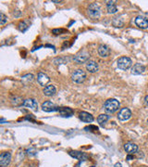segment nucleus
I'll return each mask as SVG.
<instances>
[{"instance_id":"1","label":"nucleus","mask_w":148,"mask_h":167,"mask_svg":"<svg viewBox=\"0 0 148 167\" xmlns=\"http://www.w3.org/2000/svg\"><path fill=\"white\" fill-rule=\"evenodd\" d=\"M120 108V102L116 99H109L104 104V110L107 114H112Z\"/></svg>"},{"instance_id":"2","label":"nucleus","mask_w":148,"mask_h":167,"mask_svg":"<svg viewBox=\"0 0 148 167\" xmlns=\"http://www.w3.org/2000/svg\"><path fill=\"white\" fill-rule=\"evenodd\" d=\"M101 9L96 3H92L88 7V15L92 19H98L100 17Z\"/></svg>"},{"instance_id":"3","label":"nucleus","mask_w":148,"mask_h":167,"mask_svg":"<svg viewBox=\"0 0 148 167\" xmlns=\"http://www.w3.org/2000/svg\"><path fill=\"white\" fill-rule=\"evenodd\" d=\"M85 78H86V73H85L84 71H83L82 69H78V70L74 71L71 74V79L74 83H84Z\"/></svg>"},{"instance_id":"4","label":"nucleus","mask_w":148,"mask_h":167,"mask_svg":"<svg viewBox=\"0 0 148 167\" xmlns=\"http://www.w3.org/2000/svg\"><path fill=\"white\" fill-rule=\"evenodd\" d=\"M117 64H118V67L119 69L120 70H123V71H126L129 68H130L131 64H132V62L130 58L128 57H121L118 60L117 62Z\"/></svg>"},{"instance_id":"5","label":"nucleus","mask_w":148,"mask_h":167,"mask_svg":"<svg viewBox=\"0 0 148 167\" xmlns=\"http://www.w3.org/2000/svg\"><path fill=\"white\" fill-rule=\"evenodd\" d=\"M90 58V54L87 51H81L79 52L77 55H75L74 57V62L78 64H82V63L86 62Z\"/></svg>"},{"instance_id":"6","label":"nucleus","mask_w":148,"mask_h":167,"mask_svg":"<svg viewBox=\"0 0 148 167\" xmlns=\"http://www.w3.org/2000/svg\"><path fill=\"white\" fill-rule=\"evenodd\" d=\"M130 117H131V111L128 108H122L118 114V118L120 121H127Z\"/></svg>"},{"instance_id":"7","label":"nucleus","mask_w":148,"mask_h":167,"mask_svg":"<svg viewBox=\"0 0 148 167\" xmlns=\"http://www.w3.org/2000/svg\"><path fill=\"white\" fill-rule=\"evenodd\" d=\"M11 162V154L9 152H3L0 155V165L7 167Z\"/></svg>"},{"instance_id":"8","label":"nucleus","mask_w":148,"mask_h":167,"mask_svg":"<svg viewBox=\"0 0 148 167\" xmlns=\"http://www.w3.org/2000/svg\"><path fill=\"white\" fill-rule=\"evenodd\" d=\"M42 109L43 111L45 112H52V111H56L59 110V107L57 105H55L51 101H45L42 104Z\"/></svg>"},{"instance_id":"9","label":"nucleus","mask_w":148,"mask_h":167,"mask_svg":"<svg viewBox=\"0 0 148 167\" xmlns=\"http://www.w3.org/2000/svg\"><path fill=\"white\" fill-rule=\"evenodd\" d=\"M135 24L141 28V29H147L148 28V20L145 17L143 16H138L135 19Z\"/></svg>"},{"instance_id":"10","label":"nucleus","mask_w":148,"mask_h":167,"mask_svg":"<svg viewBox=\"0 0 148 167\" xmlns=\"http://www.w3.org/2000/svg\"><path fill=\"white\" fill-rule=\"evenodd\" d=\"M145 71V67L143 64H141V63H136L131 68V73L134 74V75L142 74Z\"/></svg>"},{"instance_id":"11","label":"nucleus","mask_w":148,"mask_h":167,"mask_svg":"<svg viewBox=\"0 0 148 167\" xmlns=\"http://www.w3.org/2000/svg\"><path fill=\"white\" fill-rule=\"evenodd\" d=\"M86 70L90 73H94L98 71V64L94 61H88L86 63Z\"/></svg>"},{"instance_id":"12","label":"nucleus","mask_w":148,"mask_h":167,"mask_svg":"<svg viewBox=\"0 0 148 167\" xmlns=\"http://www.w3.org/2000/svg\"><path fill=\"white\" fill-rule=\"evenodd\" d=\"M124 149L128 154H133L138 151V146L133 142H128L124 145Z\"/></svg>"},{"instance_id":"13","label":"nucleus","mask_w":148,"mask_h":167,"mask_svg":"<svg viewBox=\"0 0 148 167\" xmlns=\"http://www.w3.org/2000/svg\"><path fill=\"white\" fill-rule=\"evenodd\" d=\"M98 54L102 58H106L110 54V49L108 48V46L106 45H100L98 47Z\"/></svg>"},{"instance_id":"14","label":"nucleus","mask_w":148,"mask_h":167,"mask_svg":"<svg viewBox=\"0 0 148 167\" xmlns=\"http://www.w3.org/2000/svg\"><path fill=\"white\" fill-rule=\"evenodd\" d=\"M22 106H24V107H28V108H30V109H32V110H36L37 108H38L37 102H36L34 100H33V99L25 100L23 101V103H22Z\"/></svg>"},{"instance_id":"15","label":"nucleus","mask_w":148,"mask_h":167,"mask_svg":"<svg viewBox=\"0 0 148 167\" xmlns=\"http://www.w3.org/2000/svg\"><path fill=\"white\" fill-rule=\"evenodd\" d=\"M56 92H57V89H56V87H55L54 85H52V84L44 86V88H43V93L45 96H47V97H52V96H54V95L56 94Z\"/></svg>"},{"instance_id":"16","label":"nucleus","mask_w":148,"mask_h":167,"mask_svg":"<svg viewBox=\"0 0 148 167\" xmlns=\"http://www.w3.org/2000/svg\"><path fill=\"white\" fill-rule=\"evenodd\" d=\"M79 117L80 119L84 122V123H92L94 121V117L92 114H90L89 112H86V111H82L80 112L79 114Z\"/></svg>"},{"instance_id":"17","label":"nucleus","mask_w":148,"mask_h":167,"mask_svg":"<svg viewBox=\"0 0 148 167\" xmlns=\"http://www.w3.org/2000/svg\"><path fill=\"white\" fill-rule=\"evenodd\" d=\"M37 81H38V83L40 84L41 85L44 86V85H46V84L49 83L50 78H49L45 73H39L38 75H37Z\"/></svg>"},{"instance_id":"18","label":"nucleus","mask_w":148,"mask_h":167,"mask_svg":"<svg viewBox=\"0 0 148 167\" xmlns=\"http://www.w3.org/2000/svg\"><path fill=\"white\" fill-rule=\"evenodd\" d=\"M69 155H71L72 157L78 159L79 161H85L88 159L87 154H85L84 152H81V151H70Z\"/></svg>"},{"instance_id":"19","label":"nucleus","mask_w":148,"mask_h":167,"mask_svg":"<svg viewBox=\"0 0 148 167\" xmlns=\"http://www.w3.org/2000/svg\"><path fill=\"white\" fill-rule=\"evenodd\" d=\"M106 9H107V12L110 13V14H114L118 11V8L116 7V5L114 4L113 1H109L107 2V5H106Z\"/></svg>"},{"instance_id":"20","label":"nucleus","mask_w":148,"mask_h":167,"mask_svg":"<svg viewBox=\"0 0 148 167\" xmlns=\"http://www.w3.org/2000/svg\"><path fill=\"white\" fill-rule=\"evenodd\" d=\"M108 119L109 116L107 114H100L97 118V122L101 126H104V125H106V123L108 121Z\"/></svg>"},{"instance_id":"21","label":"nucleus","mask_w":148,"mask_h":167,"mask_svg":"<svg viewBox=\"0 0 148 167\" xmlns=\"http://www.w3.org/2000/svg\"><path fill=\"white\" fill-rule=\"evenodd\" d=\"M22 78V81L25 82V83H29V82H32L33 80V74H26L24 76L21 77Z\"/></svg>"},{"instance_id":"22","label":"nucleus","mask_w":148,"mask_h":167,"mask_svg":"<svg viewBox=\"0 0 148 167\" xmlns=\"http://www.w3.org/2000/svg\"><path fill=\"white\" fill-rule=\"evenodd\" d=\"M28 28H29V25L26 24L25 21H22V22H21V23L19 24V29L21 30V32H25Z\"/></svg>"},{"instance_id":"23","label":"nucleus","mask_w":148,"mask_h":167,"mask_svg":"<svg viewBox=\"0 0 148 167\" xmlns=\"http://www.w3.org/2000/svg\"><path fill=\"white\" fill-rule=\"evenodd\" d=\"M7 21H8V17L4 13H0V23L4 25Z\"/></svg>"},{"instance_id":"24","label":"nucleus","mask_w":148,"mask_h":167,"mask_svg":"<svg viewBox=\"0 0 148 167\" xmlns=\"http://www.w3.org/2000/svg\"><path fill=\"white\" fill-rule=\"evenodd\" d=\"M70 110H71L69 109V108H62V109L60 110V113H61L62 116H70L69 114H68V111H70Z\"/></svg>"},{"instance_id":"25","label":"nucleus","mask_w":148,"mask_h":167,"mask_svg":"<svg viewBox=\"0 0 148 167\" xmlns=\"http://www.w3.org/2000/svg\"><path fill=\"white\" fill-rule=\"evenodd\" d=\"M145 104L148 106V96H146V97L145 98Z\"/></svg>"},{"instance_id":"26","label":"nucleus","mask_w":148,"mask_h":167,"mask_svg":"<svg viewBox=\"0 0 148 167\" xmlns=\"http://www.w3.org/2000/svg\"><path fill=\"white\" fill-rule=\"evenodd\" d=\"M133 158H134L133 156H131L130 154H129V155H128V157H127V160L130 161V160H131V159H133Z\"/></svg>"},{"instance_id":"27","label":"nucleus","mask_w":148,"mask_h":167,"mask_svg":"<svg viewBox=\"0 0 148 167\" xmlns=\"http://www.w3.org/2000/svg\"><path fill=\"white\" fill-rule=\"evenodd\" d=\"M115 167H121V164H120V163H117V164H115Z\"/></svg>"},{"instance_id":"28","label":"nucleus","mask_w":148,"mask_h":167,"mask_svg":"<svg viewBox=\"0 0 148 167\" xmlns=\"http://www.w3.org/2000/svg\"><path fill=\"white\" fill-rule=\"evenodd\" d=\"M53 2H54V3H60L61 1H56V0H53Z\"/></svg>"},{"instance_id":"29","label":"nucleus","mask_w":148,"mask_h":167,"mask_svg":"<svg viewBox=\"0 0 148 167\" xmlns=\"http://www.w3.org/2000/svg\"><path fill=\"white\" fill-rule=\"evenodd\" d=\"M147 125H148V120H147Z\"/></svg>"}]
</instances>
